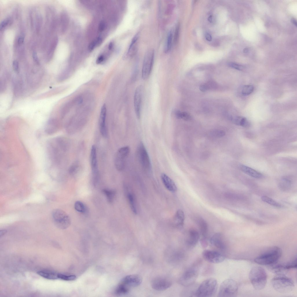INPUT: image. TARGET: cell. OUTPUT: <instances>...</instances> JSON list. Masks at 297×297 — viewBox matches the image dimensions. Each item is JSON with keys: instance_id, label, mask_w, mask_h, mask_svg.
Returning <instances> with one entry per match:
<instances>
[{"instance_id": "cell-20", "label": "cell", "mask_w": 297, "mask_h": 297, "mask_svg": "<svg viewBox=\"0 0 297 297\" xmlns=\"http://www.w3.org/2000/svg\"><path fill=\"white\" fill-rule=\"evenodd\" d=\"M267 266L271 271L277 275H285L288 270L285 265L278 264L277 263Z\"/></svg>"}, {"instance_id": "cell-5", "label": "cell", "mask_w": 297, "mask_h": 297, "mask_svg": "<svg viewBox=\"0 0 297 297\" xmlns=\"http://www.w3.org/2000/svg\"><path fill=\"white\" fill-rule=\"evenodd\" d=\"M238 285L234 280L228 279L221 283L219 289L218 297H235L237 295Z\"/></svg>"}, {"instance_id": "cell-52", "label": "cell", "mask_w": 297, "mask_h": 297, "mask_svg": "<svg viewBox=\"0 0 297 297\" xmlns=\"http://www.w3.org/2000/svg\"><path fill=\"white\" fill-rule=\"evenodd\" d=\"M113 47V44L112 42H111L109 44L108 46V49L109 50H111Z\"/></svg>"}, {"instance_id": "cell-45", "label": "cell", "mask_w": 297, "mask_h": 297, "mask_svg": "<svg viewBox=\"0 0 297 297\" xmlns=\"http://www.w3.org/2000/svg\"><path fill=\"white\" fill-rule=\"evenodd\" d=\"M32 57L35 62L37 64H39V60L37 53L35 52H34L33 53Z\"/></svg>"}, {"instance_id": "cell-37", "label": "cell", "mask_w": 297, "mask_h": 297, "mask_svg": "<svg viewBox=\"0 0 297 297\" xmlns=\"http://www.w3.org/2000/svg\"><path fill=\"white\" fill-rule=\"evenodd\" d=\"M58 278L67 281L74 280L76 278L75 276L74 275H67L60 274H58Z\"/></svg>"}, {"instance_id": "cell-8", "label": "cell", "mask_w": 297, "mask_h": 297, "mask_svg": "<svg viewBox=\"0 0 297 297\" xmlns=\"http://www.w3.org/2000/svg\"><path fill=\"white\" fill-rule=\"evenodd\" d=\"M198 273L199 269L197 266H192L183 273L180 279V283L185 287L192 285L197 278Z\"/></svg>"}, {"instance_id": "cell-18", "label": "cell", "mask_w": 297, "mask_h": 297, "mask_svg": "<svg viewBox=\"0 0 297 297\" xmlns=\"http://www.w3.org/2000/svg\"><path fill=\"white\" fill-rule=\"evenodd\" d=\"M106 108L105 105L102 107L100 115L99 126L100 133L104 137L107 135V131L106 124Z\"/></svg>"}, {"instance_id": "cell-42", "label": "cell", "mask_w": 297, "mask_h": 297, "mask_svg": "<svg viewBox=\"0 0 297 297\" xmlns=\"http://www.w3.org/2000/svg\"><path fill=\"white\" fill-rule=\"evenodd\" d=\"M9 21L8 19H6L2 21L0 25V29H3L9 23Z\"/></svg>"}, {"instance_id": "cell-30", "label": "cell", "mask_w": 297, "mask_h": 297, "mask_svg": "<svg viewBox=\"0 0 297 297\" xmlns=\"http://www.w3.org/2000/svg\"><path fill=\"white\" fill-rule=\"evenodd\" d=\"M175 113L176 117L178 119H181L185 120H189L191 119V116L187 112H181L178 110L176 111Z\"/></svg>"}, {"instance_id": "cell-31", "label": "cell", "mask_w": 297, "mask_h": 297, "mask_svg": "<svg viewBox=\"0 0 297 297\" xmlns=\"http://www.w3.org/2000/svg\"><path fill=\"white\" fill-rule=\"evenodd\" d=\"M279 185L281 189L286 190L289 188L291 186V182L287 178H283L281 180Z\"/></svg>"}, {"instance_id": "cell-2", "label": "cell", "mask_w": 297, "mask_h": 297, "mask_svg": "<svg viewBox=\"0 0 297 297\" xmlns=\"http://www.w3.org/2000/svg\"><path fill=\"white\" fill-rule=\"evenodd\" d=\"M267 278L265 271L260 266L253 267L249 274V278L252 285L257 290H261L265 287Z\"/></svg>"}, {"instance_id": "cell-49", "label": "cell", "mask_w": 297, "mask_h": 297, "mask_svg": "<svg viewBox=\"0 0 297 297\" xmlns=\"http://www.w3.org/2000/svg\"><path fill=\"white\" fill-rule=\"evenodd\" d=\"M24 38L23 37L20 36L19 37L17 41L18 44L19 45H21L22 44L24 41Z\"/></svg>"}, {"instance_id": "cell-9", "label": "cell", "mask_w": 297, "mask_h": 297, "mask_svg": "<svg viewBox=\"0 0 297 297\" xmlns=\"http://www.w3.org/2000/svg\"><path fill=\"white\" fill-rule=\"evenodd\" d=\"M130 148L125 146L119 148L117 151L115 158V166L116 169L121 171L125 167L126 159L130 152Z\"/></svg>"}, {"instance_id": "cell-29", "label": "cell", "mask_w": 297, "mask_h": 297, "mask_svg": "<svg viewBox=\"0 0 297 297\" xmlns=\"http://www.w3.org/2000/svg\"><path fill=\"white\" fill-rule=\"evenodd\" d=\"M109 203L113 202L116 194L115 191L113 189H104L102 191Z\"/></svg>"}, {"instance_id": "cell-12", "label": "cell", "mask_w": 297, "mask_h": 297, "mask_svg": "<svg viewBox=\"0 0 297 297\" xmlns=\"http://www.w3.org/2000/svg\"><path fill=\"white\" fill-rule=\"evenodd\" d=\"M90 164L92 172L93 183L97 184L98 179V170L96 148L94 145L92 146L90 154Z\"/></svg>"}, {"instance_id": "cell-43", "label": "cell", "mask_w": 297, "mask_h": 297, "mask_svg": "<svg viewBox=\"0 0 297 297\" xmlns=\"http://www.w3.org/2000/svg\"><path fill=\"white\" fill-rule=\"evenodd\" d=\"M96 46V41L95 40L92 41L89 45L88 46V50L90 52L92 51L93 50Z\"/></svg>"}, {"instance_id": "cell-33", "label": "cell", "mask_w": 297, "mask_h": 297, "mask_svg": "<svg viewBox=\"0 0 297 297\" xmlns=\"http://www.w3.org/2000/svg\"><path fill=\"white\" fill-rule=\"evenodd\" d=\"M75 209L78 212L84 213L86 211V207L84 204L80 201L76 202L74 204Z\"/></svg>"}, {"instance_id": "cell-7", "label": "cell", "mask_w": 297, "mask_h": 297, "mask_svg": "<svg viewBox=\"0 0 297 297\" xmlns=\"http://www.w3.org/2000/svg\"><path fill=\"white\" fill-rule=\"evenodd\" d=\"M154 51L153 49L148 50L144 58L142 69V77L144 80L147 79L152 71L154 61Z\"/></svg>"}, {"instance_id": "cell-14", "label": "cell", "mask_w": 297, "mask_h": 297, "mask_svg": "<svg viewBox=\"0 0 297 297\" xmlns=\"http://www.w3.org/2000/svg\"><path fill=\"white\" fill-rule=\"evenodd\" d=\"M151 286L154 289L163 291L169 288L172 285L171 282L168 279L164 277H157L151 282Z\"/></svg>"}, {"instance_id": "cell-3", "label": "cell", "mask_w": 297, "mask_h": 297, "mask_svg": "<svg viewBox=\"0 0 297 297\" xmlns=\"http://www.w3.org/2000/svg\"><path fill=\"white\" fill-rule=\"evenodd\" d=\"M218 287L217 280L209 278L204 280L195 292L196 297H209L213 296L216 292Z\"/></svg>"}, {"instance_id": "cell-40", "label": "cell", "mask_w": 297, "mask_h": 297, "mask_svg": "<svg viewBox=\"0 0 297 297\" xmlns=\"http://www.w3.org/2000/svg\"><path fill=\"white\" fill-rule=\"evenodd\" d=\"M179 25H178L176 27L174 37V42L175 44H177L178 39L179 33Z\"/></svg>"}, {"instance_id": "cell-27", "label": "cell", "mask_w": 297, "mask_h": 297, "mask_svg": "<svg viewBox=\"0 0 297 297\" xmlns=\"http://www.w3.org/2000/svg\"><path fill=\"white\" fill-rule=\"evenodd\" d=\"M39 275L46 279L55 280L58 278V274L51 271H41L37 273Z\"/></svg>"}, {"instance_id": "cell-19", "label": "cell", "mask_w": 297, "mask_h": 297, "mask_svg": "<svg viewBox=\"0 0 297 297\" xmlns=\"http://www.w3.org/2000/svg\"><path fill=\"white\" fill-rule=\"evenodd\" d=\"M162 182L166 189L169 191L173 192H176L177 187L174 181L167 175L162 173L161 175Z\"/></svg>"}, {"instance_id": "cell-22", "label": "cell", "mask_w": 297, "mask_h": 297, "mask_svg": "<svg viewBox=\"0 0 297 297\" xmlns=\"http://www.w3.org/2000/svg\"><path fill=\"white\" fill-rule=\"evenodd\" d=\"M139 34L137 33L132 39L127 51V56L129 57H133L136 54L138 46Z\"/></svg>"}, {"instance_id": "cell-13", "label": "cell", "mask_w": 297, "mask_h": 297, "mask_svg": "<svg viewBox=\"0 0 297 297\" xmlns=\"http://www.w3.org/2000/svg\"><path fill=\"white\" fill-rule=\"evenodd\" d=\"M143 88L142 85L137 86L134 93V106L137 117H140L143 94Z\"/></svg>"}, {"instance_id": "cell-38", "label": "cell", "mask_w": 297, "mask_h": 297, "mask_svg": "<svg viewBox=\"0 0 297 297\" xmlns=\"http://www.w3.org/2000/svg\"><path fill=\"white\" fill-rule=\"evenodd\" d=\"M228 65L231 67L239 70H242L243 68L242 66L233 62H229Z\"/></svg>"}, {"instance_id": "cell-34", "label": "cell", "mask_w": 297, "mask_h": 297, "mask_svg": "<svg viewBox=\"0 0 297 297\" xmlns=\"http://www.w3.org/2000/svg\"><path fill=\"white\" fill-rule=\"evenodd\" d=\"M128 198L132 210L134 213L136 214L137 210L133 196L131 193H129L128 195Z\"/></svg>"}, {"instance_id": "cell-21", "label": "cell", "mask_w": 297, "mask_h": 297, "mask_svg": "<svg viewBox=\"0 0 297 297\" xmlns=\"http://www.w3.org/2000/svg\"><path fill=\"white\" fill-rule=\"evenodd\" d=\"M58 128L57 120L55 118H51L48 120L45 129V132L48 134H52L55 133Z\"/></svg>"}, {"instance_id": "cell-50", "label": "cell", "mask_w": 297, "mask_h": 297, "mask_svg": "<svg viewBox=\"0 0 297 297\" xmlns=\"http://www.w3.org/2000/svg\"><path fill=\"white\" fill-rule=\"evenodd\" d=\"M205 38L206 40L209 41H211L212 39L211 35L209 33H207L206 34Z\"/></svg>"}, {"instance_id": "cell-4", "label": "cell", "mask_w": 297, "mask_h": 297, "mask_svg": "<svg viewBox=\"0 0 297 297\" xmlns=\"http://www.w3.org/2000/svg\"><path fill=\"white\" fill-rule=\"evenodd\" d=\"M271 283L274 289L281 293L289 292L294 287L293 280L284 275H277L272 279Z\"/></svg>"}, {"instance_id": "cell-10", "label": "cell", "mask_w": 297, "mask_h": 297, "mask_svg": "<svg viewBox=\"0 0 297 297\" xmlns=\"http://www.w3.org/2000/svg\"><path fill=\"white\" fill-rule=\"evenodd\" d=\"M137 153L138 160L142 167L146 171H150L151 168L150 159L146 148L142 143L138 147Z\"/></svg>"}, {"instance_id": "cell-6", "label": "cell", "mask_w": 297, "mask_h": 297, "mask_svg": "<svg viewBox=\"0 0 297 297\" xmlns=\"http://www.w3.org/2000/svg\"><path fill=\"white\" fill-rule=\"evenodd\" d=\"M52 216L55 225L61 229H65L70 224V218L64 211L59 209L54 210L52 212Z\"/></svg>"}, {"instance_id": "cell-53", "label": "cell", "mask_w": 297, "mask_h": 297, "mask_svg": "<svg viewBox=\"0 0 297 297\" xmlns=\"http://www.w3.org/2000/svg\"><path fill=\"white\" fill-rule=\"evenodd\" d=\"M291 21V22L294 24L295 26H296L297 23L296 20L294 19H292Z\"/></svg>"}, {"instance_id": "cell-47", "label": "cell", "mask_w": 297, "mask_h": 297, "mask_svg": "<svg viewBox=\"0 0 297 297\" xmlns=\"http://www.w3.org/2000/svg\"><path fill=\"white\" fill-rule=\"evenodd\" d=\"M96 44V46H99L102 43V38L100 37H97L95 39Z\"/></svg>"}, {"instance_id": "cell-41", "label": "cell", "mask_w": 297, "mask_h": 297, "mask_svg": "<svg viewBox=\"0 0 297 297\" xmlns=\"http://www.w3.org/2000/svg\"><path fill=\"white\" fill-rule=\"evenodd\" d=\"M12 67L14 71L16 72H18L19 70V64L18 61L14 60L12 63Z\"/></svg>"}, {"instance_id": "cell-35", "label": "cell", "mask_w": 297, "mask_h": 297, "mask_svg": "<svg viewBox=\"0 0 297 297\" xmlns=\"http://www.w3.org/2000/svg\"><path fill=\"white\" fill-rule=\"evenodd\" d=\"M254 90L252 85H246L243 86L242 90V93L244 95H247L251 93Z\"/></svg>"}, {"instance_id": "cell-26", "label": "cell", "mask_w": 297, "mask_h": 297, "mask_svg": "<svg viewBox=\"0 0 297 297\" xmlns=\"http://www.w3.org/2000/svg\"><path fill=\"white\" fill-rule=\"evenodd\" d=\"M130 288L121 282L116 288L115 293L117 295H122L128 294Z\"/></svg>"}, {"instance_id": "cell-28", "label": "cell", "mask_w": 297, "mask_h": 297, "mask_svg": "<svg viewBox=\"0 0 297 297\" xmlns=\"http://www.w3.org/2000/svg\"><path fill=\"white\" fill-rule=\"evenodd\" d=\"M173 35L172 32L170 31L168 32L166 37L164 48V51L168 53L171 50L172 44Z\"/></svg>"}, {"instance_id": "cell-25", "label": "cell", "mask_w": 297, "mask_h": 297, "mask_svg": "<svg viewBox=\"0 0 297 297\" xmlns=\"http://www.w3.org/2000/svg\"><path fill=\"white\" fill-rule=\"evenodd\" d=\"M233 122L235 124L244 127H248L250 123L245 117L241 116H236L231 118Z\"/></svg>"}, {"instance_id": "cell-32", "label": "cell", "mask_w": 297, "mask_h": 297, "mask_svg": "<svg viewBox=\"0 0 297 297\" xmlns=\"http://www.w3.org/2000/svg\"><path fill=\"white\" fill-rule=\"evenodd\" d=\"M261 199L263 201L272 206L278 207H281V205L279 203L267 196H262Z\"/></svg>"}, {"instance_id": "cell-36", "label": "cell", "mask_w": 297, "mask_h": 297, "mask_svg": "<svg viewBox=\"0 0 297 297\" xmlns=\"http://www.w3.org/2000/svg\"><path fill=\"white\" fill-rule=\"evenodd\" d=\"M286 268L288 269L291 268H296L297 266V256H295L291 261L285 264Z\"/></svg>"}, {"instance_id": "cell-24", "label": "cell", "mask_w": 297, "mask_h": 297, "mask_svg": "<svg viewBox=\"0 0 297 297\" xmlns=\"http://www.w3.org/2000/svg\"><path fill=\"white\" fill-rule=\"evenodd\" d=\"M185 215L184 212L181 209L178 210L176 212L173 218L174 224L178 227L182 226L184 224Z\"/></svg>"}, {"instance_id": "cell-16", "label": "cell", "mask_w": 297, "mask_h": 297, "mask_svg": "<svg viewBox=\"0 0 297 297\" xmlns=\"http://www.w3.org/2000/svg\"><path fill=\"white\" fill-rule=\"evenodd\" d=\"M210 242L212 245L220 250L224 251L226 249L225 241L223 236L220 233L214 234L211 238Z\"/></svg>"}, {"instance_id": "cell-1", "label": "cell", "mask_w": 297, "mask_h": 297, "mask_svg": "<svg viewBox=\"0 0 297 297\" xmlns=\"http://www.w3.org/2000/svg\"><path fill=\"white\" fill-rule=\"evenodd\" d=\"M282 253V250L279 247H271L255 258L254 261L259 265L268 266L276 263L281 257Z\"/></svg>"}, {"instance_id": "cell-54", "label": "cell", "mask_w": 297, "mask_h": 297, "mask_svg": "<svg viewBox=\"0 0 297 297\" xmlns=\"http://www.w3.org/2000/svg\"><path fill=\"white\" fill-rule=\"evenodd\" d=\"M212 16H210L208 18V20L209 21L211 22L212 21Z\"/></svg>"}, {"instance_id": "cell-15", "label": "cell", "mask_w": 297, "mask_h": 297, "mask_svg": "<svg viewBox=\"0 0 297 297\" xmlns=\"http://www.w3.org/2000/svg\"><path fill=\"white\" fill-rule=\"evenodd\" d=\"M142 281V278L136 274L130 275L124 277L121 282L126 286L131 288L137 287L140 285Z\"/></svg>"}, {"instance_id": "cell-39", "label": "cell", "mask_w": 297, "mask_h": 297, "mask_svg": "<svg viewBox=\"0 0 297 297\" xmlns=\"http://www.w3.org/2000/svg\"><path fill=\"white\" fill-rule=\"evenodd\" d=\"M57 42V39L56 37L54 38L50 46L49 52L50 53H51L53 52V51H54L56 47Z\"/></svg>"}, {"instance_id": "cell-46", "label": "cell", "mask_w": 297, "mask_h": 297, "mask_svg": "<svg viewBox=\"0 0 297 297\" xmlns=\"http://www.w3.org/2000/svg\"><path fill=\"white\" fill-rule=\"evenodd\" d=\"M104 59V56L103 55H101L98 57L96 61V63L97 64H99L102 63Z\"/></svg>"}, {"instance_id": "cell-51", "label": "cell", "mask_w": 297, "mask_h": 297, "mask_svg": "<svg viewBox=\"0 0 297 297\" xmlns=\"http://www.w3.org/2000/svg\"><path fill=\"white\" fill-rule=\"evenodd\" d=\"M7 230H0V236H3L7 232Z\"/></svg>"}, {"instance_id": "cell-44", "label": "cell", "mask_w": 297, "mask_h": 297, "mask_svg": "<svg viewBox=\"0 0 297 297\" xmlns=\"http://www.w3.org/2000/svg\"><path fill=\"white\" fill-rule=\"evenodd\" d=\"M105 28V23L103 21H101L98 26V30L100 32L103 31Z\"/></svg>"}, {"instance_id": "cell-11", "label": "cell", "mask_w": 297, "mask_h": 297, "mask_svg": "<svg viewBox=\"0 0 297 297\" xmlns=\"http://www.w3.org/2000/svg\"><path fill=\"white\" fill-rule=\"evenodd\" d=\"M202 256L207 262L214 264L222 262L225 259L224 256L221 253L212 250H204L202 252Z\"/></svg>"}, {"instance_id": "cell-23", "label": "cell", "mask_w": 297, "mask_h": 297, "mask_svg": "<svg viewBox=\"0 0 297 297\" xmlns=\"http://www.w3.org/2000/svg\"><path fill=\"white\" fill-rule=\"evenodd\" d=\"M240 168L243 172L251 177L256 178H260L262 177V175L261 173L249 167L241 165Z\"/></svg>"}, {"instance_id": "cell-17", "label": "cell", "mask_w": 297, "mask_h": 297, "mask_svg": "<svg viewBox=\"0 0 297 297\" xmlns=\"http://www.w3.org/2000/svg\"><path fill=\"white\" fill-rule=\"evenodd\" d=\"M188 234L186 244L188 248H192L197 244L200 239V235L198 231L194 229L190 230Z\"/></svg>"}, {"instance_id": "cell-48", "label": "cell", "mask_w": 297, "mask_h": 297, "mask_svg": "<svg viewBox=\"0 0 297 297\" xmlns=\"http://www.w3.org/2000/svg\"><path fill=\"white\" fill-rule=\"evenodd\" d=\"M207 86L205 84L202 85L199 87L200 90L203 92L206 91L207 90Z\"/></svg>"}, {"instance_id": "cell-55", "label": "cell", "mask_w": 297, "mask_h": 297, "mask_svg": "<svg viewBox=\"0 0 297 297\" xmlns=\"http://www.w3.org/2000/svg\"><path fill=\"white\" fill-rule=\"evenodd\" d=\"M248 51V50L247 48H245L244 50V52H247Z\"/></svg>"}]
</instances>
